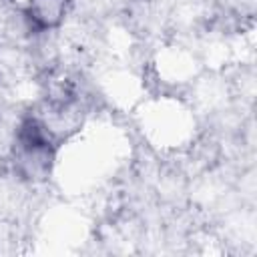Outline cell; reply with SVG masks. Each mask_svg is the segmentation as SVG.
I'll use <instances>...</instances> for the list:
<instances>
[{"instance_id": "7a4b0ae2", "label": "cell", "mask_w": 257, "mask_h": 257, "mask_svg": "<svg viewBox=\"0 0 257 257\" xmlns=\"http://www.w3.org/2000/svg\"><path fill=\"white\" fill-rule=\"evenodd\" d=\"M70 0H28L22 10V20L32 36L58 30L66 20Z\"/></svg>"}, {"instance_id": "6da1fadb", "label": "cell", "mask_w": 257, "mask_h": 257, "mask_svg": "<svg viewBox=\"0 0 257 257\" xmlns=\"http://www.w3.org/2000/svg\"><path fill=\"white\" fill-rule=\"evenodd\" d=\"M58 141L48 122L28 112L20 116L12 137V163L20 177L28 181H44L54 167Z\"/></svg>"}]
</instances>
